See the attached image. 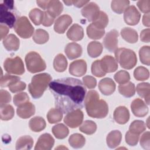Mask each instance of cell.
<instances>
[{"instance_id": "cell-15", "label": "cell", "mask_w": 150, "mask_h": 150, "mask_svg": "<svg viewBox=\"0 0 150 150\" xmlns=\"http://www.w3.org/2000/svg\"><path fill=\"white\" fill-rule=\"evenodd\" d=\"M131 108L134 115L138 117H143L148 112V108L142 100L136 98L132 101Z\"/></svg>"}, {"instance_id": "cell-21", "label": "cell", "mask_w": 150, "mask_h": 150, "mask_svg": "<svg viewBox=\"0 0 150 150\" xmlns=\"http://www.w3.org/2000/svg\"><path fill=\"white\" fill-rule=\"evenodd\" d=\"M17 115L21 118L26 119L32 116L35 112V105L31 103H27L18 107L16 110Z\"/></svg>"}, {"instance_id": "cell-9", "label": "cell", "mask_w": 150, "mask_h": 150, "mask_svg": "<svg viewBox=\"0 0 150 150\" xmlns=\"http://www.w3.org/2000/svg\"><path fill=\"white\" fill-rule=\"evenodd\" d=\"M83 120V113L80 109H76L67 113L64 118V122L71 128L79 127L82 123Z\"/></svg>"}, {"instance_id": "cell-53", "label": "cell", "mask_w": 150, "mask_h": 150, "mask_svg": "<svg viewBox=\"0 0 150 150\" xmlns=\"http://www.w3.org/2000/svg\"><path fill=\"white\" fill-rule=\"evenodd\" d=\"M83 84L88 88H94L97 84L96 79L91 76H86L83 78Z\"/></svg>"}, {"instance_id": "cell-30", "label": "cell", "mask_w": 150, "mask_h": 150, "mask_svg": "<svg viewBox=\"0 0 150 150\" xmlns=\"http://www.w3.org/2000/svg\"><path fill=\"white\" fill-rule=\"evenodd\" d=\"M33 144V140L30 136L25 135L20 137L16 141V149H30Z\"/></svg>"}, {"instance_id": "cell-17", "label": "cell", "mask_w": 150, "mask_h": 150, "mask_svg": "<svg viewBox=\"0 0 150 150\" xmlns=\"http://www.w3.org/2000/svg\"><path fill=\"white\" fill-rule=\"evenodd\" d=\"M98 88L104 95L110 96L114 92L115 90V84L111 79L106 77L100 81Z\"/></svg>"}, {"instance_id": "cell-41", "label": "cell", "mask_w": 150, "mask_h": 150, "mask_svg": "<svg viewBox=\"0 0 150 150\" xmlns=\"http://www.w3.org/2000/svg\"><path fill=\"white\" fill-rule=\"evenodd\" d=\"M44 12L38 8L32 9L29 14L30 20L35 25H39L42 23Z\"/></svg>"}, {"instance_id": "cell-50", "label": "cell", "mask_w": 150, "mask_h": 150, "mask_svg": "<svg viewBox=\"0 0 150 150\" xmlns=\"http://www.w3.org/2000/svg\"><path fill=\"white\" fill-rule=\"evenodd\" d=\"M139 135L138 134L128 131L125 134V142L130 146H135L138 144Z\"/></svg>"}, {"instance_id": "cell-61", "label": "cell", "mask_w": 150, "mask_h": 150, "mask_svg": "<svg viewBox=\"0 0 150 150\" xmlns=\"http://www.w3.org/2000/svg\"><path fill=\"white\" fill-rule=\"evenodd\" d=\"M49 1H37L36 3L39 7L43 9H46Z\"/></svg>"}, {"instance_id": "cell-37", "label": "cell", "mask_w": 150, "mask_h": 150, "mask_svg": "<svg viewBox=\"0 0 150 150\" xmlns=\"http://www.w3.org/2000/svg\"><path fill=\"white\" fill-rule=\"evenodd\" d=\"M129 5V1L127 0H114L111 2V7L112 10L118 13H122L128 7Z\"/></svg>"}, {"instance_id": "cell-34", "label": "cell", "mask_w": 150, "mask_h": 150, "mask_svg": "<svg viewBox=\"0 0 150 150\" xmlns=\"http://www.w3.org/2000/svg\"><path fill=\"white\" fill-rule=\"evenodd\" d=\"M86 142V139L83 135L76 133L70 136L69 138V143L71 146L74 148H82Z\"/></svg>"}, {"instance_id": "cell-31", "label": "cell", "mask_w": 150, "mask_h": 150, "mask_svg": "<svg viewBox=\"0 0 150 150\" xmlns=\"http://www.w3.org/2000/svg\"><path fill=\"white\" fill-rule=\"evenodd\" d=\"M86 31L88 37L91 39L95 40L101 39L105 33L104 29H100L97 28L93 23L87 26Z\"/></svg>"}, {"instance_id": "cell-47", "label": "cell", "mask_w": 150, "mask_h": 150, "mask_svg": "<svg viewBox=\"0 0 150 150\" xmlns=\"http://www.w3.org/2000/svg\"><path fill=\"white\" fill-rule=\"evenodd\" d=\"M91 69L92 74L96 77H101L106 74V73H105L103 70L100 60H97L94 61L92 63Z\"/></svg>"}, {"instance_id": "cell-10", "label": "cell", "mask_w": 150, "mask_h": 150, "mask_svg": "<svg viewBox=\"0 0 150 150\" xmlns=\"http://www.w3.org/2000/svg\"><path fill=\"white\" fill-rule=\"evenodd\" d=\"M141 14L134 5L128 6L124 11V19L125 22L131 26L136 25L139 22Z\"/></svg>"}, {"instance_id": "cell-45", "label": "cell", "mask_w": 150, "mask_h": 150, "mask_svg": "<svg viewBox=\"0 0 150 150\" xmlns=\"http://www.w3.org/2000/svg\"><path fill=\"white\" fill-rule=\"evenodd\" d=\"M139 59L142 63L149 66L150 64V47L149 46H142L139 51Z\"/></svg>"}, {"instance_id": "cell-28", "label": "cell", "mask_w": 150, "mask_h": 150, "mask_svg": "<svg viewBox=\"0 0 150 150\" xmlns=\"http://www.w3.org/2000/svg\"><path fill=\"white\" fill-rule=\"evenodd\" d=\"M29 128L34 132H40L46 127L45 120L40 117H35L29 121Z\"/></svg>"}, {"instance_id": "cell-62", "label": "cell", "mask_w": 150, "mask_h": 150, "mask_svg": "<svg viewBox=\"0 0 150 150\" xmlns=\"http://www.w3.org/2000/svg\"><path fill=\"white\" fill-rule=\"evenodd\" d=\"M63 2L67 6H70L73 4L72 1H63Z\"/></svg>"}, {"instance_id": "cell-24", "label": "cell", "mask_w": 150, "mask_h": 150, "mask_svg": "<svg viewBox=\"0 0 150 150\" xmlns=\"http://www.w3.org/2000/svg\"><path fill=\"white\" fill-rule=\"evenodd\" d=\"M122 134L118 130L111 131L107 136L106 141L108 146L110 148H115L118 146L121 141Z\"/></svg>"}, {"instance_id": "cell-4", "label": "cell", "mask_w": 150, "mask_h": 150, "mask_svg": "<svg viewBox=\"0 0 150 150\" xmlns=\"http://www.w3.org/2000/svg\"><path fill=\"white\" fill-rule=\"evenodd\" d=\"M116 60L121 67L125 69H131L137 64V59L135 52L129 49L119 48L115 51Z\"/></svg>"}, {"instance_id": "cell-29", "label": "cell", "mask_w": 150, "mask_h": 150, "mask_svg": "<svg viewBox=\"0 0 150 150\" xmlns=\"http://www.w3.org/2000/svg\"><path fill=\"white\" fill-rule=\"evenodd\" d=\"M53 67L58 72H63L66 70L67 66V61L63 54H58L53 60Z\"/></svg>"}, {"instance_id": "cell-57", "label": "cell", "mask_w": 150, "mask_h": 150, "mask_svg": "<svg viewBox=\"0 0 150 150\" xmlns=\"http://www.w3.org/2000/svg\"><path fill=\"white\" fill-rule=\"evenodd\" d=\"M150 30L149 29H146L143 30L140 34L141 40L143 42L149 43L150 41Z\"/></svg>"}, {"instance_id": "cell-52", "label": "cell", "mask_w": 150, "mask_h": 150, "mask_svg": "<svg viewBox=\"0 0 150 150\" xmlns=\"http://www.w3.org/2000/svg\"><path fill=\"white\" fill-rule=\"evenodd\" d=\"M26 87V84L23 81L19 80L15 83L11 84L9 87V90L12 93H16L24 90Z\"/></svg>"}, {"instance_id": "cell-25", "label": "cell", "mask_w": 150, "mask_h": 150, "mask_svg": "<svg viewBox=\"0 0 150 150\" xmlns=\"http://www.w3.org/2000/svg\"><path fill=\"white\" fill-rule=\"evenodd\" d=\"M47 12L53 18L60 15L63 9V6L59 1H49L47 6Z\"/></svg>"}, {"instance_id": "cell-14", "label": "cell", "mask_w": 150, "mask_h": 150, "mask_svg": "<svg viewBox=\"0 0 150 150\" xmlns=\"http://www.w3.org/2000/svg\"><path fill=\"white\" fill-rule=\"evenodd\" d=\"M69 73L74 76L81 77L87 71V63L84 60L80 59L73 61L69 66Z\"/></svg>"}, {"instance_id": "cell-43", "label": "cell", "mask_w": 150, "mask_h": 150, "mask_svg": "<svg viewBox=\"0 0 150 150\" xmlns=\"http://www.w3.org/2000/svg\"><path fill=\"white\" fill-rule=\"evenodd\" d=\"M149 70L143 66L137 67L134 71V76L138 81L146 80L149 78Z\"/></svg>"}, {"instance_id": "cell-22", "label": "cell", "mask_w": 150, "mask_h": 150, "mask_svg": "<svg viewBox=\"0 0 150 150\" xmlns=\"http://www.w3.org/2000/svg\"><path fill=\"white\" fill-rule=\"evenodd\" d=\"M67 37L69 39L73 41H79L84 37V32L83 28L79 25L73 24L67 32Z\"/></svg>"}, {"instance_id": "cell-49", "label": "cell", "mask_w": 150, "mask_h": 150, "mask_svg": "<svg viewBox=\"0 0 150 150\" xmlns=\"http://www.w3.org/2000/svg\"><path fill=\"white\" fill-rule=\"evenodd\" d=\"M29 101V98L26 93H20L13 97V103L17 106H21Z\"/></svg>"}, {"instance_id": "cell-7", "label": "cell", "mask_w": 150, "mask_h": 150, "mask_svg": "<svg viewBox=\"0 0 150 150\" xmlns=\"http://www.w3.org/2000/svg\"><path fill=\"white\" fill-rule=\"evenodd\" d=\"M13 28L16 33L23 39L29 38L32 36L34 32V28L26 16L19 18Z\"/></svg>"}, {"instance_id": "cell-35", "label": "cell", "mask_w": 150, "mask_h": 150, "mask_svg": "<svg viewBox=\"0 0 150 150\" xmlns=\"http://www.w3.org/2000/svg\"><path fill=\"white\" fill-rule=\"evenodd\" d=\"M52 132L56 138L64 139L68 135L69 131L66 125L61 123L53 127Z\"/></svg>"}, {"instance_id": "cell-56", "label": "cell", "mask_w": 150, "mask_h": 150, "mask_svg": "<svg viewBox=\"0 0 150 150\" xmlns=\"http://www.w3.org/2000/svg\"><path fill=\"white\" fill-rule=\"evenodd\" d=\"M54 20V18L47 11L44 12L43 18L42 21V25L45 26H51Z\"/></svg>"}, {"instance_id": "cell-2", "label": "cell", "mask_w": 150, "mask_h": 150, "mask_svg": "<svg viewBox=\"0 0 150 150\" xmlns=\"http://www.w3.org/2000/svg\"><path fill=\"white\" fill-rule=\"evenodd\" d=\"M98 93L96 90H90L87 94L84 105L88 116L95 118H103L108 113L107 103L100 100Z\"/></svg>"}, {"instance_id": "cell-55", "label": "cell", "mask_w": 150, "mask_h": 150, "mask_svg": "<svg viewBox=\"0 0 150 150\" xmlns=\"http://www.w3.org/2000/svg\"><path fill=\"white\" fill-rule=\"evenodd\" d=\"M11 100V96L6 90H1L0 91V105H3L9 103Z\"/></svg>"}, {"instance_id": "cell-3", "label": "cell", "mask_w": 150, "mask_h": 150, "mask_svg": "<svg viewBox=\"0 0 150 150\" xmlns=\"http://www.w3.org/2000/svg\"><path fill=\"white\" fill-rule=\"evenodd\" d=\"M52 80V77L48 73H40L35 75L28 85V90L33 98H39L43 95L47 86Z\"/></svg>"}, {"instance_id": "cell-32", "label": "cell", "mask_w": 150, "mask_h": 150, "mask_svg": "<svg viewBox=\"0 0 150 150\" xmlns=\"http://www.w3.org/2000/svg\"><path fill=\"white\" fill-rule=\"evenodd\" d=\"M103 51V46L101 43L93 41L88 43L87 46V53L91 57H97L99 56Z\"/></svg>"}, {"instance_id": "cell-19", "label": "cell", "mask_w": 150, "mask_h": 150, "mask_svg": "<svg viewBox=\"0 0 150 150\" xmlns=\"http://www.w3.org/2000/svg\"><path fill=\"white\" fill-rule=\"evenodd\" d=\"M101 64L105 73H112L118 69V64L115 59L110 55H106L101 60Z\"/></svg>"}, {"instance_id": "cell-44", "label": "cell", "mask_w": 150, "mask_h": 150, "mask_svg": "<svg viewBox=\"0 0 150 150\" xmlns=\"http://www.w3.org/2000/svg\"><path fill=\"white\" fill-rule=\"evenodd\" d=\"M146 129V125L144 121L140 120H135L129 127V131L139 135Z\"/></svg>"}, {"instance_id": "cell-54", "label": "cell", "mask_w": 150, "mask_h": 150, "mask_svg": "<svg viewBox=\"0 0 150 150\" xmlns=\"http://www.w3.org/2000/svg\"><path fill=\"white\" fill-rule=\"evenodd\" d=\"M137 6L139 10L145 13H148L150 11V1L142 0L137 2Z\"/></svg>"}, {"instance_id": "cell-1", "label": "cell", "mask_w": 150, "mask_h": 150, "mask_svg": "<svg viewBox=\"0 0 150 150\" xmlns=\"http://www.w3.org/2000/svg\"><path fill=\"white\" fill-rule=\"evenodd\" d=\"M49 86L56 107L63 113L83 107L86 89L80 80L73 77L58 79L51 81Z\"/></svg>"}, {"instance_id": "cell-39", "label": "cell", "mask_w": 150, "mask_h": 150, "mask_svg": "<svg viewBox=\"0 0 150 150\" xmlns=\"http://www.w3.org/2000/svg\"><path fill=\"white\" fill-rule=\"evenodd\" d=\"M63 117V112L58 108H52L47 114V118L49 123L54 124L60 121Z\"/></svg>"}, {"instance_id": "cell-23", "label": "cell", "mask_w": 150, "mask_h": 150, "mask_svg": "<svg viewBox=\"0 0 150 150\" xmlns=\"http://www.w3.org/2000/svg\"><path fill=\"white\" fill-rule=\"evenodd\" d=\"M3 45L8 51H16L19 48V39L13 34H9L3 40Z\"/></svg>"}, {"instance_id": "cell-20", "label": "cell", "mask_w": 150, "mask_h": 150, "mask_svg": "<svg viewBox=\"0 0 150 150\" xmlns=\"http://www.w3.org/2000/svg\"><path fill=\"white\" fill-rule=\"evenodd\" d=\"M64 52L70 60H73L80 57L82 54L81 46L75 42L68 43L64 49Z\"/></svg>"}, {"instance_id": "cell-59", "label": "cell", "mask_w": 150, "mask_h": 150, "mask_svg": "<svg viewBox=\"0 0 150 150\" xmlns=\"http://www.w3.org/2000/svg\"><path fill=\"white\" fill-rule=\"evenodd\" d=\"M73 5L77 8H81L87 3H89V1H72Z\"/></svg>"}, {"instance_id": "cell-27", "label": "cell", "mask_w": 150, "mask_h": 150, "mask_svg": "<svg viewBox=\"0 0 150 150\" xmlns=\"http://www.w3.org/2000/svg\"><path fill=\"white\" fill-rule=\"evenodd\" d=\"M119 93L125 97H131L135 93V87L134 83L127 82L124 84H120L118 86Z\"/></svg>"}, {"instance_id": "cell-51", "label": "cell", "mask_w": 150, "mask_h": 150, "mask_svg": "<svg viewBox=\"0 0 150 150\" xmlns=\"http://www.w3.org/2000/svg\"><path fill=\"white\" fill-rule=\"evenodd\" d=\"M141 146L145 149L149 150L150 149V132L146 131L142 134L140 139Z\"/></svg>"}, {"instance_id": "cell-42", "label": "cell", "mask_w": 150, "mask_h": 150, "mask_svg": "<svg viewBox=\"0 0 150 150\" xmlns=\"http://www.w3.org/2000/svg\"><path fill=\"white\" fill-rule=\"evenodd\" d=\"M108 23V18L107 14L100 11L97 18L93 22L94 25L100 29H104V28L107 26Z\"/></svg>"}, {"instance_id": "cell-48", "label": "cell", "mask_w": 150, "mask_h": 150, "mask_svg": "<svg viewBox=\"0 0 150 150\" xmlns=\"http://www.w3.org/2000/svg\"><path fill=\"white\" fill-rule=\"evenodd\" d=\"M114 78L116 82L122 84L129 81L130 80V76L127 71L120 70L115 74Z\"/></svg>"}, {"instance_id": "cell-8", "label": "cell", "mask_w": 150, "mask_h": 150, "mask_svg": "<svg viewBox=\"0 0 150 150\" xmlns=\"http://www.w3.org/2000/svg\"><path fill=\"white\" fill-rule=\"evenodd\" d=\"M4 67L5 70L10 74L21 75L25 72L22 60L18 56L7 58L4 63Z\"/></svg>"}, {"instance_id": "cell-6", "label": "cell", "mask_w": 150, "mask_h": 150, "mask_svg": "<svg viewBox=\"0 0 150 150\" xmlns=\"http://www.w3.org/2000/svg\"><path fill=\"white\" fill-rule=\"evenodd\" d=\"M25 63L28 70L32 73L43 71L46 67L45 62L36 52H30L26 55Z\"/></svg>"}, {"instance_id": "cell-38", "label": "cell", "mask_w": 150, "mask_h": 150, "mask_svg": "<svg viewBox=\"0 0 150 150\" xmlns=\"http://www.w3.org/2000/svg\"><path fill=\"white\" fill-rule=\"evenodd\" d=\"M49 36L48 33L42 29H38L35 30L33 36V40L36 43L44 44L49 40Z\"/></svg>"}, {"instance_id": "cell-5", "label": "cell", "mask_w": 150, "mask_h": 150, "mask_svg": "<svg viewBox=\"0 0 150 150\" xmlns=\"http://www.w3.org/2000/svg\"><path fill=\"white\" fill-rule=\"evenodd\" d=\"M13 9V1H4L0 4V22L10 28H13L16 22V16L12 11Z\"/></svg>"}, {"instance_id": "cell-16", "label": "cell", "mask_w": 150, "mask_h": 150, "mask_svg": "<svg viewBox=\"0 0 150 150\" xmlns=\"http://www.w3.org/2000/svg\"><path fill=\"white\" fill-rule=\"evenodd\" d=\"M72 23V19L68 15H63L55 21L54 30L58 33H63Z\"/></svg>"}, {"instance_id": "cell-11", "label": "cell", "mask_w": 150, "mask_h": 150, "mask_svg": "<svg viewBox=\"0 0 150 150\" xmlns=\"http://www.w3.org/2000/svg\"><path fill=\"white\" fill-rule=\"evenodd\" d=\"M118 35V31L115 29L110 30L106 34L103 40V44L108 51L112 52L117 49Z\"/></svg>"}, {"instance_id": "cell-13", "label": "cell", "mask_w": 150, "mask_h": 150, "mask_svg": "<svg viewBox=\"0 0 150 150\" xmlns=\"http://www.w3.org/2000/svg\"><path fill=\"white\" fill-rule=\"evenodd\" d=\"M54 144V139L52 136L45 133L41 135L36 144L35 150H49L51 149Z\"/></svg>"}, {"instance_id": "cell-40", "label": "cell", "mask_w": 150, "mask_h": 150, "mask_svg": "<svg viewBox=\"0 0 150 150\" xmlns=\"http://www.w3.org/2000/svg\"><path fill=\"white\" fill-rule=\"evenodd\" d=\"M79 129L81 132L86 134L91 135L96 132L97 129V125L93 121L86 120L80 127Z\"/></svg>"}, {"instance_id": "cell-46", "label": "cell", "mask_w": 150, "mask_h": 150, "mask_svg": "<svg viewBox=\"0 0 150 150\" xmlns=\"http://www.w3.org/2000/svg\"><path fill=\"white\" fill-rule=\"evenodd\" d=\"M20 79L19 77L6 74L5 76H1L0 86L1 87H9L11 84L20 80Z\"/></svg>"}, {"instance_id": "cell-12", "label": "cell", "mask_w": 150, "mask_h": 150, "mask_svg": "<svg viewBox=\"0 0 150 150\" xmlns=\"http://www.w3.org/2000/svg\"><path fill=\"white\" fill-rule=\"evenodd\" d=\"M100 12L99 6L94 2H89L86 4L81 11L83 16L90 22H93L98 16Z\"/></svg>"}, {"instance_id": "cell-18", "label": "cell", "mask_w": 150, "mask_h": 150, "mask_svg": "<svg viewBox=\"0 0 150 150\" xmlns=\"http://www.w3.org/2000/svg\"><path fill=\"white\" fill-rule=\"evenodd\" d=\"M114 119L119 124H126L129 119V112L124 106H120L115 108L113 114Z\"/></svg>"}, {"instance_id": "cell-58", "label": "cell", "mask_w": 150, "mask_h": 150, "mask_svg": "<svg viewBox=\"0 0 150 150\" xmlns=\"http://www.w3.org/2000/svg\"><path fill=\"white\" fill-rule=\"evenodd\" d=\"M0 29H1V39H3L4 38H6L5 36L8 33L9 28L6 25L1 23Z\"/></svg>"}, {"instance_id": "cell-33", "label": "cell", "mask_w": 150, "mask_h": 150, "mask_svg": "<svg viewBox=\"0 0 150 150\" xmlns=\"http://www.w3.org/2000/svg\"><path fill=\"white\" fill-rule=\"evenodd\" d=\"M138 94L142 98H144L147 104H149L150 86L148 83H141L137 86Z\"/></svg>"}, {"instance_id": "cell-36", "label": "cell", "mask_w": 150, "mask_h": 150, "mask_svg": "<svg viewBox=\"0 0 150 150\" xmlns=\"http://www.w3.org/2000/svg\"><path fill=\"white\" fill-rule=\"evenodd\" d=\"M1 119L4 121L11 120L15 114V110L13 107L10 104H5L0 105Z\"/></svg>"}, {"instance_id": "cell-26", "label": "cell", "mask_w": 150, "mask_h": 150, "mask_svg": "<svg viewBox=\"0 0 150 150\" xmlns=\"http://www.w3.org/2000/svg\"><path fill=\"white\" fill-rule=\"evenodd\" d=\"M122 38L129 43H135L138 41V36L137 31L131 28H124L121 30Z\"/></svg>"}, {"instance_id": "cell-60", "label": "cell", "mask_w": 150, "mask_h": 150, "mask_svg": "<svg viewBox=\"0 0 150 150\" xmlns=\"http://www.w3.org/2000/svg\"><path fill=\"white\" fill-rule=\"evenodd\" d=\"M142 23L143 25L145 26L149 27L150 25V22H149V13H146L143 16L142 18Z\"/></svg>"}]
</instances>
